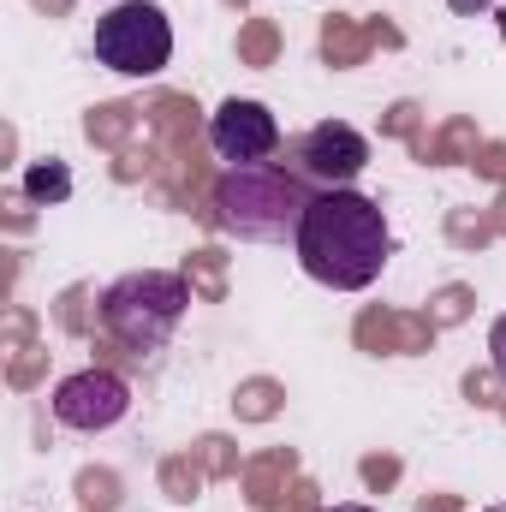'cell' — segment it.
Segmentation results:
<instances>
[{"label":"cell","mask_w":506,"mask_h":512,"mask_svg":"<svg viewBox=\"0 0 506 512\" xmlns=\"http://www.w3.org/2000/svg\"><path fill=\"white\" fill-rule=\"evenodd\" d=\"M72 191V173L60 167V161H36L30 173H24V197H36V203H60Z\"/></svg>","instance_id":"cell-8"},{"label":"cell","mask_w":506,"mask_h":512,"mask_svg":"<svg viewBox=\"0 0 506 512\" xmlns=\"http://www.w3.org/2000/svg\"><path fill=\"white\" fill-rule=\"evenodd\" d=\"M292 161H298V173H304L310 185L346 191V185H358V173L370 167V137L358 126H346V120H322V126H310L292 143Z\"/></svg>","instance_id":"cell-5"},{"label":"cell","mask_w":506,"mask_h":512,"mask_svg":"<svg viewBox=\"0 0 506 512\" xmlns=\"http://www.w3.org/2000/svg\"><path fill=\"white\" fill-rule=\"evenodd\" d=\"M185 304H191L185 274H173V268H131L102 292V328L126 352L149 358V352H161L173 340V328L185 322Z\"/></svg>","instance_id":"cell-3"},{"label":"cell","mask_w":506,"mask_h":512,"mask_svg":"<svg viewBox=\"0 0 506 512\" xmlns=\"http://www.w3.org/2000/svg\"><path fill=\"white\" fill-rule=\"evenodd\" d=\"M310 203H316L310 179L298 167H280V161L227 167L215 179V197H209L215 227L227 239H245V245H292Z\"/></svg>","instance_id":"cell-2"},{"label":"cell","mask_w":506,"mask_h":512,"mask_svg":"<svg viewBox=\"0 0 506 512\" xmlns=\"http://www.w3.org/2000/svg\"><path fill=\"white\" fill-rule=\"evenodd\" d=\"M447 6H453V12H465V18H477V12H489L495 0H447Z\"/></svg>","instance_id":"cell-10"},{"label":"cell","mask_w":506,"mask_h":512,"mask_svg":"<svg viewBox=\"0 0 506 512\" xmlns=\"http://www.w3.org/2000/svg\"><path fill=\"white\" fill-rule=\"evenodd\" d=\"M322 512H376V507H358V501H340V507H322Z\"/></svg>","instance_id":"cell-11"},{"label":"cell","mask_w":506,"mask_h":512,"mask_svg":"<svg viewBox=\"0 0 506 512\" xmlns=\"http://www.w3.org/2000/svg\"><path fill=\"white\" fill-rule=\"evenodd\" d=\"M489 358H495V376L506 382V316H495V328H489Z\"/></svg>","instance_id":"cell-9"},{"label":"cell","mask_w":506,"mask_h":512,"mask_svg":"<svg viewBox=\"0 0 506 512\" xmlns=\"http://www.w3.org/2000/svg\"><path fill=\"white\" fill-rule=\"evenodd\" d=\"M298 268L316 280V286H334V292H364L376 286L387 256H393V227L381 215L376 197L364 191H316V203L304 209V227L292 239Z\"/></svg>","instance_id":"cell-1"},{"label":"cell","mask_w":506,"mask_h":512,"mask_svg":"<svg viewBox=\"0 0 506 512\" xmlns=\"http://www.w3.org/2000/svg\"><path fill=\"white\" fill-rule=\"evenodd\" d=\"M209 149H215L221 161H233V167H256V161H268V155L280 149V120H274L262 102L233 96V102H221V108L209 114Z\"/></svg>","instance_id":"cell-7"},{"label":"cell","mask_w":506,"mask_h":512,"mask_svg":"<svg viewBox=\"0 0 506 512\" xmlns=\"http://www.w3.org/2000/svg\"><path fill=\"white\" fill-rule=\"evenodd\" d=\"M483 512H506V507H483Z\"/></svg>","instance_id":"cell-12"},{"label":"cell","mask_w":506,"mask_h":512,"mask_svg":"<svg viewBox=\"0 0 506 512\" xmlns=\"http://www.w3.org/2000/svg\"><path fill=\"white\" fill-rule=\"evenodd\" d=\"M131 411V387L114 370H78L54 387V417L78 435H102Z\"/></svg>","instance_id":"cell-6"},{"label":"cell","mask_w":506,"mask_h":512,"mask_svg":"<svg viewBox=\"0 0 506 512\" xmlns=\"http://www.w3.org/2000/svg\"><path fill=\"white\" fill-rule=\"evenodd\" d=\"M96 60L120 78H155L173 60V24L149 0H120L96 18Z\"/></svg>","instance_id":"cell-4"}]
</instances>
